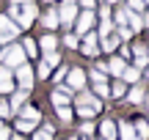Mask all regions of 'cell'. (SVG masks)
Masks as SVG:
<instances>
[{
  "label": "cell",
  "mask_w": 149,
  "mask_h": 140,
  "mask_svg": "<svg viewBox=\"0 0 149 140\" xmlns=\"http://www.w3.org/2000/svg\"><path fill=\"white\" fill-rule=\"evenodd\" d=\"M11 16L17 19L14 25L31 27L33 19H36V5H33V3H14V5H11Z\"/></svg>",
  "instance_id": "obj_1"
},
{
  "label": "cell",
  "mask_w": 149,
  "mask_h": 140,
  "mask_svg": "<svg viewBox=\"0 0 149 140\" xmlns=\"http://www.w3.org/2000/svg\"><path fill=\"white\" fill-rule=\"evenodd\" d=\"M0 55H3L6 69H19V66L25 63V49H22L19 44H8V47H6Z\"/></svg>",
  "instance_id": "obj_2"
},
{
  "label": "cell",
  "mask_w": 149,
  "mask_h": 140,
  "mask_svg": "<svg viewBox=\"0 0 149 140\" xmlns=\"http://www.w3.org/2000/svg\"><path fill=\"white\" fill-rule=\"evenodd\" d=\"M19 33V27L14 25V19L0 16V41H14V36Z\"/></svg>",
  "instance_id": "obj_3"
},
{
  "label": "cell",
  "mask_w": 149,
  "mask_h": 140,
  "mask_svg": "<svg viewBox=\"0 0 149 140\" xmlns=\"http://www.w3.org/2000/svg\"><path fill=\"white\" fill-rule=\"evenodd\" d=\"M74 14H77V5L72 3H64L61 5V11H58V25H64V27H69L72 25V19H74Z\"/></svg>",
  "instance_id": "obj_4"
},
{
  "label": "cell",
  "mask_w": 149,
  "mask_h": 140,
  "mask_svg": "<svg viewBox=\"0 0 149 140\" xmlns=\"http://www.w3.org/2000/svg\"><path fill=\"white\" fill-rule=\"evenodd\" d=\"M91 25H94V11H88V8H86L83 14L77 16V25H74L77 36H80V33H88V30H91Z\"/></svg>",
  "instance_id": "obj_5"
},
{
  "label": "cell",
  "mask_w": 149,
  "mask_h": 140,
  "mask_svg": "<svg viewBox=\"0 0 149 140\" xmlns=\"http://www.w3.org/2000/svg\"><path fill=\"white\" fill-rule=\"evenodd\" d=\"M17 80H19L22 91H28V88L33 85V69H31V66H25V63H22L19 69H17Z\"/></svg>",
  "instance_id": "obj_6"
},
{
  "label": "cell",
  "mask_w": 149,
  "mask_h": 140,
  "mask_svg": "<svg viewBox=\"0 0 149 140\" xmlns=\"http://www.w3.org/2000/svg\"><path fill=\"white\" fill-rule=\"evenodd\" d=\"M14 88V80H11V69L0 66V93H11Z\"/></svg>",
  "instance_id": "obj_7"
},
{
  "label": "cell",
  "mask_w": 149,
  "mask_h": 140,
  "mask_svg": "<svg viewBox=\"0 0 149 140\" xmlns=\"http://www.w3.org/2000/svg\"><path fill=\"white\" fill-rule=\"evenodd\" d=\"M66 80H69L72 88H83L86 85V71L83 69H72V71H66Z\"/></svg>",
  "instance_id": "obj_8"
},
{
  "label": "cell",
  "mask_w": 149,
  "mask_h": 140,
  "mask_svg": "<svg viewBox=\"0 0 149 140\" xmlns=\"http://www.w3.org/2000/svg\"><path fill=\"white\" fill-rule=\"evenodd\" d=\"M83 55L94 58L97 55V33H86V41H83Z\"/></svg>",
  "instance_id": "obj_9"
},
{
  "label": "cell",
  "mask_w": 149,
  "mask_h": 140,
  "mask_svg": "<svg viewBox=\"0 0 149 140\" xmlns=\"http://www.w3.org/2000/svg\"><path fill=\"white\" fill-rule=\"evenodd\" d=\"M116 137H122V140H138V137H135V129H133V124H124V121L116 126Z\"/></svg>",
  "instance_id": "obj_10"
},
{
  "label": "cell",
  "mask_w": 149,
  "mask_h": 140,
  "mask_svg": "<svg viewBox=\"0 0 149 140\" xmlns=\"http://www.w3.org/2000/svg\"><path fill=\"white\" fill-rule=\"evenodd\" d=\"M100 132H102V140H116V124L113 121H102Z\"/></svg>",
  "instance_id": "obj_11"
},
{
  "label": "cell",
  "mask_w": 149,
  "mask_h": 140,
  "mask_svg": "<svg viewBox=\"0 0 149 140\" xmlns=\"http://www.w3.org/2000/svg\"><path fill=\"white\" fill-rule=\"evenodd\" d=\"M138 77H141V71L135 69V66H124V71L119 74V80H122V82H135Z\"/></svg>",
  "instance_id": "obj_12"
},
{
  "label": "cell",
  "mask_w": 149,
  "mask_h": 140,
  "mask_svg": "<svg viewBox=\"0 0 149 140\" xmlns=\"http://www.w3.org/2000/svg\"><path fill=\"white\" fill-rule=\"evenodd\" d=\"M66 102H69V88L64 85L58 93H53V104L55 107H66Z\"/></svg>",
  "instance_id": "obj_13"
},
{
  "label": "cell",
  "mask_w": 149,
  "mask_h": 140,
  "mask_svg": "<svg viewBox=\"0 0 149 140\" xmlns=\"http://www.w3.org/2000/svg\"><path fill=\"white\" fill-rule=\"evenodd\" d=\"M22 121H31V124H36L39 118H42V113H39V107H22Z\"/></svg>",
  "instance_id": "obj_14"
},
{
  "label": "cell",
  "mask_w": 149,
  "mask_h": 140,
  "mask_svg": "<svg viewBox=\"0 0 149 140\" xmlns=\"http://www.w3.org/2000/svg\"><path fill=\"white\" fill-rule=\"evenodd\" d=\"M133 129H135V137H138V140H146V137H149V124H146L144 118H141V121H135V124H133Z\"/></svg>",
  "instance_id": "obj_15"
},
{
  "label": "cell",
  "mask_w": 149,
  "mask_h": 140,
  "mask_svg": "<svg viewBox=\"0 0 149 140\" xmlns=\"http://www.w3.org/2000/svg\"><path fill=\"white\" fill-rule=\"evenodd\" d=\"M135 52H138V55H135V69L141 71V69L149 63V55H146V49H144V47H135Z\"/></svg>",
  "instance_id": "obj_16"
},
{
  "label": "cell",
  "mask_w": 149,
  "mask_h": 140,
  "mask_svg": "<svg viewBox=\"0 0 149 140\" xmlns=\"http://www.w3.org/2000/svg\"><path fill=\"white\" fill-rule=\"evenodd\" d=\"M25 99H28V91H17L14 96H11V104H8V107L11 110H19L22 104H25Z\"/></svg>",
  "instance_id": "obj_17"
},
{
  "label": "cell",
  "mask_w": 149,
  "mask_h": 140,
  "mask_svg": "<svg viewBox=\"0 0 149 140\" xmlns=\"http://www.w3.org/2000/svg\"><path fill=\"white\" fill-rule=\"evenodd\" d=\"M108 71L119 77V74L124 71V60H122V58H111V63H108Z\"/></svg>",
  "instance_id": "obj_18"
},
{
  "label": "cell",
  "mask_w": 149,
  "mask_h": 140,
  "mask_svg": "<svg viewBox=\"0 0 149 140\" xmlns=\"http://www.w3.org/2000/svg\"><path fill=\"white\" fill-rule=\"evenodd\" d=\"M94 93H97V96H111L108 82H105V80H94Z\"/></svg>",
  "instance_id": "obj_19"
},
{
  "label": "cell",
  "mask_w": 149,
  "mask_h": 140,
  "mask_svg": "<svg viewBox=\"0 0 149 140\" xmlns=\"http://www.w3.org/2000/svg\"><path fill=\"white\" fill-rule=\"evenodd\" d=\"M39 44H42V49H44V52H55V44H58V41H55V36H50V33H47V36H44Z\"/></svg>",
  "instance_id": "obj_20"
},
{
  "label": "cell",
  "mask_w": 149,
  "mask_h": 140,
  "mask_svg": "<svg viewBox=\"0 0 149 140\" xmlns=\"http://www.w3.org/2000/svg\"><path fill=\"white\" fill-rule=\"evenodd\" d=\"M144 96H146V93H144V88H141V85H135L133 91L127 93V99H130V102H144Z\"/></svg>",
  "instance_id": "obj_21"
},
{
  "label": "cell",
  "mask_w": 149,
  "mask_h": 140,
  "mask_svg": "<svg viewBox=\"0 0 149 140\" xmlns=\"http://www.w3.org/2000/svg\"><path fill=\"white\" fill-rule=\"evenodd\" d=\"M127 22H130V27H133V30H141V27H144L141 16H138V14H133V11H127Z\"/></svg>",
  "instance_id": "obj_22"
},
{
  "label": "cell",
  "mask_w": 149,
  "mask_h": 140,
  "mask_svg": "<svg viewBox=\"0 0 149 140\" xmlns=\"http://www.w3.org/2000/svg\"><path fill=\"white\" fill-rule=\"evenodd\" d=\"M55 25H58V14H55V11L44 14V27H55Z\"/></svg>",
  "instance_id": "obj_23"
},
{
  "label": "cell",
  "mask_w": 149,
  "mask_h": 140,
  "mask_svg": "<svg viewBox=\"0 0 149 140\" xmlns=\"http://www.w3.org/2000/svg\"><path fill=\"white\" fill-rule=\"evenodd\" d=\"M111 93H113V96H116V99H122V96H124V93H127V88H124V82H122V80H119V82H116V85H113V88H111Z\"/></svg>",
  "instance_id": "obj_24"
},
{
  "label": "cell",
  "mask_w": 149,
  "mask_h": 140,
  "mask_svg": "<svg viewBox=\"0 0 149 140\" xmlns=\"http://www.w3.org/2000/svg\"><path fill=\"white\" fill-rule=\"evenodd\" d=\"M102 47H105L108 52H111V49H116V47H119V38H116V36H105V41H102Z\"/></svg>",
  "instance_id": "obj_25"
},
{
  "label": "cell",
  "mask_w": 149,
  "mask_h": 140,
  "mask_svg": "<svg viewBox=\"0 0 149 140\" xmlns=\"http://www.w3.org/2000/svg\"><path fill=\"white\" fill-rule=\"evenodd\" d=\"M22 49H25V55H36V41H33V38H25Z\"/></svg>",
  "instance_id": "obj_26"
},
{
  "label": "cell",
  "mask_w": 149,
  "mask_h": 140,
  "mask_svg": "<svg viewBox=\"0 0 149 140\" xmlns=\"http://www.w3.org/2000/svg\"><path fill=\"white\" fill-rule=\"evenodd\" d=\"M58 118L64 121V124H69V121H72V110L69 107H58Z\"/></svg>",
  "instance_id": "obj_27"
},
{
  "label": "cell",
  "mask_w": 149,
  "mask_h": 140,
  "mask_svg": "<svg viewBox=\"0 0 149 140\" xmlns=\"http://www.w3.org/2000/svg\"><path fill=\"white\" fill-rule=\"evenodd\" d=\"M44 63H47V66H55V63H61V55H58V52H47Z\"/></svg>",
  "instance_id": "obj_28"
},
{
  "label": "cell",
  "mask_w": 149,
  "mask_h": 140,
  "mask_svg": "<svg viewBox=\"0 0 149 140\" xmlns=\"http://www.w3.org/2000/svg\"><path fill=\"white\" fill-rule=\"evenodd\" d=\"M94 113H97L94 107H77V115H80V118H91Z\"/></svg>",
  "instance_id": "obj_29"
},
{
  "label": "cell",
  "mask_w": 149,
  "mask_h": 140,
  "mask_svg": "<svg viewBox=\"0 0 149 140\" xmlns=\"http://www.w3.org/2000/svg\"><path fill=\"white\" fill-rule=\"evenodd\" d=\"M11 115V107H8V102H3L0 99V118H8Z\"/></svg>",
  "instance_id": "obj_30"
},
{
  "label": "cell",
  "mask_w": 149,
  "mask_h": 140,
  "mask_svg": "<svg viewBox=\"0 0 149 140\" xmlns=\"http://www.w3.org/2000/svg\"><path fill=\"white\" fill-rule=\"evenodd\" d=\"M50 77V66L47 63H39V80H47Z\"/></svg>",
  "instance_id": "obj_31"
},
{
  "label": "cell",
  "mask_w": 149,
  "mask_h": 140,
  "mask_svg": "<svg viewBox=\"0 0 149 140\" xmlns=\"http://www.w3.org/2000/svg\"><path fill=\"white\" fill-rule=\"evenodd\" d=\"M127 11H133V14H135V11H144V0H130V8Z\"/></svg>",
  "instance_id": "obj_32"
},
{
  "label": "cell",
  "mask_w": 149,
  "mask_h": 140,
  "mask_svg": "<svg viewBox=\"0 0 149 140\" xmlns=\"http://www.w3.org/2000/svg\"><path fill=\"white\" fill-rule=\"evenodd\" d=\"M17 129H19V132H31L33 124H31V121H22V118H19V121H17Z\"/></svg>",
  "instance_id": "obj_33"
},
{
  "label": "cell",
  "mask_w": 149,
  "mask_h": 140,
  "mask_svg": "<svg viewBox=\"0 0 149 140\" xmlns=\"http://www.w3.org/2000/svg\"><path fill=\"white\" fill-rule=\"evenodd\" d=\"M116 22H119V25L127 22V8H119V11H116Z\"/></svg>",
  "instance_id": "obj_34"
},
{
  "label": "cell",
  "mask_w": 149,
  "mask_h": 140,
  "mask_svg": "<svg viewBox=\"0 0 149 140\" xmlns=\"http://www.w3.org/2000/svg\"><path fill=\"white\" fill-rule=\"evenodd\" d=\"M64 44H66L69 49H74V47H77V36H66V38H64Z\"/></svg>",
  "instance_id": "obj_35"
},
{
  "label": "cell",
  "mask_w": 149,
  "mask_h": 140,
  "mask_svg": "<svg viewBox=\"0 0 149 140\" xmlns=\"http://www.w3.org/2000/svg\"><path fill=\"white\" fill-rule=\"evenodd\" d=\"M33 140H53V137H50V132H36Z\"/></svg>",
  "instance_id": "obj_36"
},
{
  "label": "cell",
  "mask_w": 149,
  "mask_h": 140,
  "mask_svg": "<svg viewBox=\"0 0 149 140\" xmlns=\"http://www.w3.org/2000/svg\"><path fill=\"white\" fill-rule=\"evenodd\" d=\"M91 132H94V124H91V121H86V124H83V135H91Z\"/></svg>",
  "instance_id": "obj_37"
},
{
  "label": "cell",
  "mask_w": 149,
  "mask_h": 140,
  "mask_svg": "<svg viewBox=\"0 0 149 140\" xmlns=\"http://www.w3.org/2000/svg\"><path fill=\"white\" fill-rule=\"evenodd\" d=\"M66 71H69V69H66V66H61V69H58V74H55V80L61 82V80H64V77H66Z\"/></svg>",
  "instance_id": "obj_38"
},
{
  "label": "cell",
  "mask_w": 149,
  "mask_h": 140,
  "mask_svg": "<svg viewBox=\"0 0 149 140\" xmlns=\"http://www.w3.org/2000/svg\"><path fill=\"white\" fill-rule=\"evenodd\" d=\"M8 137H11V132L6 129V126H0V140H8Z\"/></svg>",
  "instance_id": "obj_39"
},
{
  "label": "cell",
  "mask_w": 149,
  "mask_h": 140,
  "mask_svg": "<svg viewBox=\"0 0 149 140\" xmlns=\"http://www.w3.org/2000/svg\"><path fill=\"white\" fill-rule=\"evenodd\" d=\"M80 3H83V5H86V8H88V11L94 8V0H80Z\"/></svg>",
  "instance_id": "obj_40"
},
{
  "label": "cell",
  "mask_w": 149,
  "mask_h": 140,
  "mask_svg": "<svg viewBox=\"0 0 149 140\" xmlns=\"http://www.w3.org/2000/svg\"><path fill=\"white\" fill-rule=\"evenodd\" d=\"M141 22H144V25H149V11H146V16H144V19H141Z\"/></svg>",
  "instance_id": "obj_41"
},
{
  "label": "cell",
  "mask_w": 149,
  "mask_h": 140,
  "mask_svg": "<svg viewBox=\"0 0 149 140\" xmlns=\"http://www.w3.org/2000/svg\"><path fill=\"white\" fill-rule=\"evenodd\" d=\"M11 3H31V0H11Z\"/></svg>",
  "instance_id": "obj_42"
},
{
  "label": "cell",
  "mask_w": 149,
  "mask_h": 140,
  "mask_svg": "<svg viewBox=\"0 0 149 140\" xmlns=\"http://www.w3.org/2000/svg\"><path fill=\"white\" fill-rule=\"evenodd\" d=\"M11 140H22V137H11Z\"/></svg>",
  "instance_id": "obj_43"
},
{
  "label": "cell",
  "mask_w": 149,
  "mask_h": 140,
  "mask_svg": "<svg viewBox=\"0 0 149 140\" xmlns=\"http://www.w3.org/2000/svg\"><path fill=\"white\" fill-rule=\"evenodd\" d=\"M146 80H149V69H146Z\"/></svg>",
  "instance_id": "obj_44"
},
{
  "label": "cell",
  "mask_w": 149,
  "mask_h": 140,
  "mask_svg": "<svg viewBox=\"0 0 149 140\" xmlns=\"http://www.w3.org/2000/svg\"><path fill=\"white\" fill-rule=\"evenodd\" d=\"M146 3H149V0H144V5H146Z\"/></svg>",
  "instance_id": "obj_45"
},
{
  "label": "cell",
  "mask_w": 149,
  "mask_h": 140,
  "mask_svg": "<svg viewBox=\"0 0 149 140\" xmlns=\"http://www.w3.org/2000/svg\"><path fill=\"white\" fill-rule=\"evenodd\" d=\"M146 107H149V99H146Z\"/></svg>",
  "instance_id": "obj_46"
},
{
  "label": "cell",
  "mask_w": 149,
  "mask_h": 140,
  "mask_svg": "<svg viewBox=\"0 0 149 140\" xmlns=\"http://www.w3.org/2000/svg\"><path fill=\"white\" fill-rule=\"evenodd\" d=\"M72 140H77V137H72Z\"/></svg>",
  "instance_id": "obj_47"
},
{
  "label": "cell",
  "mask_w": 149,
  "mask_h": 140,
  "mask_svg": "<svg viewBox=\"0 0 149 140\" xmlns=\"http://www.w3.org/2000/svg\"><path fill=\"white\" fill-rule=\"evenodd\" d=\"M47 3H50V0H47Z\"/></svg>",
  "instance_id": "obj_48"
},
{
  "label": "cell",
  "mask_w": 149,
  "mask_h": 140,
  "mask_svg": "<svg viewBox=\"0 0 149 140\" xmlns=\"http://www.w3.org/2000/svg\"><path fill=\"white\" fill-rule=\"evenodd\" d=\"M146 55H149V52H146Z\"/></svg>",
  "instance_id": "obj_49"
}]
</instances>
